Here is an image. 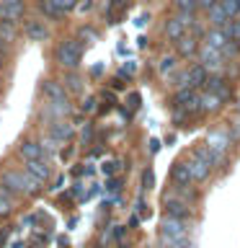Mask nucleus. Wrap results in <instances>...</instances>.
Listing matches in <instances>:
<instances>
[{
	"mask_svg": "<svg viewBox=\"0 0 240 248\" xmlns=\"http://www.w3.org/2000/svg\"><path fill=\"white\" fill-rule=\"evenodd\" d=\"M85 46H88V44H85L83 39H77V36L60 39L57 46H54V54H52L54 65H57L60 70H77V67H80V62H83Z\"/></svg>",
	"mask_w": 240,
	"mask_h": 248,
	"instance_id": "nucleus-1",
	"label": "nucleus"
},
{
	"mask_svg": "<svg viewBox=\"0 0 240 248\" xmlns=\"http://www.w3.org/2000/svg\"><path fill=\"white\" fill-rule=\"evenodd\" d=\"M196 60L209 70V73H225V70H227V65H230V60L222 54V49H217V46L207 44V42H201V44H199Z\"/></svg>",
	"mask_w": 240,
	"mask_h": 248,
	"instance_id": "nucleus-2",
	"label": "nucleus"
},
{
	"mask_svg": "<svg viewBox=\"0 0 240 248\" xmlns=\"http://www.w3.org/2000/svg\"><path fill=\"white\" fill-rule=\"evenodd\" d=\"M204 145L217 155H230V150L235 147V137L227 127H212L204 137Z\"/></svg>",
	"mask_w": 240,
	"mask_h": 248,
	"instance_id": "nucleus-3",
	"label": "nucleus"
},
{
	"mask_svg": "<svg viewBox=\"0 0 240 248\" xmlns=\"http://www.w3.org/2000/svg\"><path fill=\"white\" fill-rule=\"evenodd\" d=\"M75 111L73 101L70 98H60V101H44L42 104V111H39V119L44 124H49L54 119H70Z\"/></svg>",
	"mask_w": 240,
	"mask_h": 248,
	"instance_id": "nucleus-4",
	"label": "nucleus"
},
{
	"mask_svg": "<svg viewBox=\"0 0 240 248\" xmlns=\"http://www.w3.org/2000/svg\"><path fill=\"white\" fill-rule=\"evenodd\" d=\"M163 215H170V217H181V220H191L194 217V207L191 202H186L183 197H178V194H165L163 197Z\"/></svg>",
	"mask_w": 240,
	"mask_h": 248,
	"instance_id": "nucleus-5",
	"label": "nucleus"
},
{
	"mask_svg": "<svg viewBox=\"0 0 240 248\" xmlns=\"http://www.w3.org/2000/svg\"><path fill=\"white\" fill-rule=\"evenodd\" d=\"M0 186L5 191H11L15 199L18 197H26V186H23V168H0Z\"/></svg>",
	"mask_w": 240,
	"mask_h": 248,
	"instance_id": "nucleus-6",
	"label": "nucleus"
},
{
	"mask_svg": "<svg viewBox=\"0 0 240 248\" xmlns=\"http://www.w3.org/2000/svg\"><path fill=\"white\" fill-rule=\"evenodd\" d=\"M204 88L207 91H212V93H217L225 104H230L232 98H235V88H232V80L225 73H209V78H207V83H204Z\"/></svg>",
	"mask_w": 240,
	"mask_h": 248,
	"instance_id": "nucleus-7",
	"label": "nucleus"
},
{
	"mask_svg": "<svg viewBox=\"0 0 240 248\" xmlns=\"http://www.w3.org/2000/svg\"><path fill=\"white\" fill-rule=\"evenodd\" d=\"M186 163H189V168H191L194 184H207L209 178H212V173H214V166H212V163H209L207 158H201V155H196V153H189V155H186Z\"/></svg>",
	"mask_w": 240,
	"mask_h": 248,
	"instance_id": "nucleus-8",
	"label": "nucleus"
},
{
	"mask_svg": "<svg viewBox=\"0 0 240 248\" xmlns=\"http://www.w3.org/2000/svg\"><path fill=\"white\" fill-rule=\"evenodd\" d=\"M15 153H18V158H21L23 163H26V160H36V158H46L42 140H36V137H21V140H18V147H15Z\"/></svg>",
	"mask_w": 240,
	"mask_h": 248,
	"instance_id": "nucleus-9",
	"label": "nucleus"
},
{
	"mask_svg": "<svg viewBox=\"0 0 240 248\" xmlns=\"http://www.w3.org/2000/svg\"><path fill=\"white\" fill-rule=\"evenodd\" d=\"M26 13H29L26 0H0V21L18 23L26 18Z\"/></svg>",
	"mask_w": 240,
	"mask_h": 248,
	"instance_id": "nucleus-10",
	"label": "nucleus"
},
{
	"mask_svg": "<svg viewBox=\"0 0 240 248\" xmlns=\"http://www.w3.org/2000/svg\"><path fill=\"white\" fill-rule=\"evenodd\" d=\"M39 93H42L44 101H60V98H70V93L62 83V78H44L39 83Z\"/></svg>",
	"mask_w": 240,
	"mask_h": 248,
	"instance_id": "nucleus-11",
	"label": "nucleus"
},
{
	"mask_svg": "<svg viewBox=\"0 0 240 248\" xmlns=\"http://www.w3.org/2000/svg\"><path fill=\"white\" fill-rule=\"evenodd\" d=\"M46 135H49L52 140H57L60 145H65L75 137V124L70 119H54V122L46 124Z\"/></svg>",
	"mask_w": 240,
	"mask_h": 248,
	"instance_id": "nucleus-12",
	"label": "nucleus"
},
{
	"mask_svg": "<svg viewBox=\"0 0 240 248\" xmlns=\"http://www.w3.org/2000/svg\"><path fill=\"white\" fill-rule=\"evenodd\" d=\"M160 235H170V238H183V235H189V220L163 215V217H160Z\"/></svg>",
	"mask_w": 240,
	"mask_h": 248,
	"instance_id": "nucleus-13",
	"label": "nucleus"
},
{
	"mask_svg": "<svg viewBox=\"0 0 240 248\" xmlns=\"http://www.w3.org/2000/svg\"><path fill=\"white\" fill-rule=\"evenodd\" d=\"M21 34L26 36L29 42H49L52 31H49V26H46L44 21H39V18H29V21H23Z\"/></svg>",
	"mask_w": 240,
	"mask_h": 248,
	"instance_id": "nucleus-14",
	"label": "nucleus"
},
{
	"mask_svg": "<svg viewBox=\"0 0 240 248\" xmlns=\"http://www.w3.org/2000/svg\"><path fill=\"white\" fill-rule=\"evenodd\" d=\"M199 44H201V39H199V36H194L191 31H186V34H183L181 39H178V42H173L176 54H178L181 60H191V57H196Z\"/></svg>",
	"mask_w": 240,
	"mask_h": 248,
	"instance_id": "nucleus-15",
	"label": "nucleus"
},
{
	"mask_svg": "<svg viewBox=\"0 0 240 248\" xmlns=\"http://www.w3.org/2000/svg\"><path fill=\"white\" fill-rule=\"evenodd\" d=\"M199 106H201V114L212 116V114H220L222 108H225V101L217 96V93L201 88V91H199Z\"/></svg>",
	"mask_w": 240,
	"mask_h": 248,
	"instance_id": "nucleus-16",
	"label": "nucleus"
},
{
	"mask_svg": "<svg viewBox=\"0 0 240 248\" xmlns=\"http://www.w3.org/2000/svg\"><path fill=\"white\" fill-rule=\"evenodd\" d=\"M23 168L29 170V173H34L39 181H49L52 173H54V166H52V160L49 158H36V160H26L23 163Z\"/></svg>",
	"mask_w": 240,
	"mask_h": 248,
	"instance_id": "nucleus-17",
	"label": "nucleus"
},
{
	"mask_svg": "<svg viewBox=\"0 0 240 248\" xmlns=\"http://www.w3.org/2000/svg\"><path fill=\"white\" fill-rule=\"evenodd\" d=\"M186 31H189V26H186L183 23V18L181 16H168L165 18V23H163V34H165V39L168 42H178V39H181Z\"/></svg>",
	"mask_w": 240,
	"mask_h": 248,
	"instance_id": "nucleus-18",
	"label": "nucleus"
},
{
	"mask_svg": "<svg viewBox=\"0 0 240 248\" xmlns=\"http://www.w3.org/2000/svg\"><path fill=\"white\" fill-rule=\"evenodd\" d=\"M62 83L70 96H83L85 93V78L77 70H62Z\"/></svg>",
	"mask_w": 240,
	"mask_h": 248,
	"instance_id": "nucleus-19",
	"label": "nucleus"
},
{
	"mask_svg": "<svg viewBox=\"0 0 240 248\" xmlns=\"http://www.w3.org/2000/svg\"><path fill=\"white\" fill-rule=\"evenodd\" d=\"M170 181H173L176 186H189L194 184V176H191V168H189V163L183 160H176L173 166H170Z\"/></svg>",
	"mask_w": 240,
	"mask_h": 248,
	"instance_id": "nucleus-20",
	"label": "nucleus"
},
{
	"mask_svg": "<svg viewBox=\"0 0 240 248\" xmlns=\"http://www.w3.org/2000/svg\"><path fill=\"white\" fill-rule=\"evenodd\" d=\"M36 8H39V13H42L46 21H62V18L67 16V13L57 5V0H36Z\"/></svg>",
	"mask_w": 240,
	"mask_h": 248,
	"instance_id": "nucleus-21",
	"label": "nucleus"
},
{
	"mask_svg": "<svg viewBox=\"0 0 240 248\" xmlns=\"http://www.w3.org/2000/svg\"><path fill=\"white\" fill-rule=\"evenodd\" d=\"M178 60H181V57H178L176 52L173 54H163V57L155 62V73H158L160 78H170L178 70Z\"/></svg>",
	"mask_w": 240,
	"mask_h": 248,
	"instance_id": "nucleus-22",
	"label": "nucleus"
},
{
	"mask_svg": "<svg viewBox=\"0 0 240 248\" xmlns=\"http://www.w3.org/2000/svg\"><path fill=\"white\" fill-rule=\"evenodd\" d=\"M204 13H207V23H209V26H214V29H222L225 23L230 21V16H227V11L222 8L220 0H217V3L209 8V11H204Z\"/></svg>",
	"mask_w": 240,
	"mask_h": 248,
	"instance_id": "nucleus-23",
	"label": "nucleus"
},
{
	"mask_svg": "<svg viewBox=\"0 0 240 248\" xmlns=\"http://www.w3.org/2000/svg\"><path fill=\"white\" fill-rule=\"evenodd\" d=\"M186 70H189V83L194 85V88H204V83L209 78V70L201 65V62H194V65H189Z\"/></svg>",
	"mask_w": 240,
	"mask_h": 248,
	"instance_id": "nucleus-24",
	"label": "nucleus"
},
{
	"mask_svg": "<svg viewBox=\"0 0 240 248\" xmlns=\"http://www.w3.org/2000/svg\"><path fill=\"white\" fill-rule=\"evenodd\" d=\"M0 42L13 46L18 42V23H11V21H0Z\"/></svg>",
	"mask_w": 240,
	"mask_h": 248,
	"instance_id": "nucleus-25",
	"label": "nucleus"
},
{
	"mask_svg": "<svg viewBox=\"0 0 240 248\" xmlns=\"http://www.w3.org/2000/svg\"><path fill=\"white\" fill-rule=\"evenodd\" d=\"M75 36L83 39L85 44H98L101 42V31L96 26H90V23H80V26L75 29Z\"/></svg>",
	"mask_w": 240,
	"mask_h": 248,
	"instance_id": "nucleus-26",
	"label": "nucleus"
},
{
	"mask_svg": "<svg viewBox=\"0 0 240 248\" xmlns=\"http://www.w3.org/2000/svg\"><path fill=\"white\" fill-rule=\"evenodd\" d=\"M15 212V197L11 191H5L3 186H0V220H5V217H11Z\"/></svg>",
	"mask_w": 240,
	"mask_h": 248,
	"instance_id": "nucleus-27",
	"label": "nucleus"
},
{
	"mask_svg": "<svg viewBox=\"0 0 240 248\" xmlns=\"http://www.w3.org/2000/svg\"><path fill=\"white\" fill-rule=\"evenodd\" d=\"M227 34H225L222 29H214V26H209L207 29V34H204V39L201 42H207V44H212V46H217V49H222L225 44H227Z\"/></svg>",
	"mask_w": 240,
	"mask_h": 248,
	"instance_id": "nucleus-28",
	"label": "nucleus"
},
{
	"mask_svg": "<svg viewBox=\"0 0 240 248\" xmlns=\"http://www.w3.org/2000/svg\"><path fill=\"white\" fill-rule=\"evenodd\" d=\"M158 246H160V248H194V240H191L189 235H183V238L160 235V238H158Z\"/></svg>",
	"mask_w": 240,
	"mask_h": 248,
	"instance_id": "nucleus-29",
	"label": "nucleus"
},
{
	"mask_svg": "<svg viewBox=\"0 0 240 248\" xmlns=\"http://www.w3.org/2000/svg\"><path fill=\"white\" fill-rule=\"evenodd\" d=\"M222 31H225V34H227L230 39H235V42H240V18H230V21L222 26Z\"/></svg>",
	"mask_w": 240,
	"mask_h": 248,
	"instance_id": "nucleus-30",
	"label": "nucleus"
},
{
	"mask_svg": "<svg viewBox=\"0 0 240 248\" xmlns=\"http://www.w3.org/2000/svg\"><path fill=\"white\" fill-rule=\"evenodd\" d=\"M173 5H176L178 13H196L199 11L196 0H173Z\"/></svg>",
	"mask_w": 240,
	"mask_h": 248,
	"instance_id": "nucleus-31",
	"label": "nucleus"
},
{
	"mask_svg": "<svg viewBox=\"0 0 240 248\" xmlns=\"http://www.w3.org/2000/svg\"><path fill=\"white\" fill-rule=\"evenodd\" d=\"M189 116H191V111H189L186 106H176V108H173V114H170V119H173V124L178 127V124H183L186 119H189Z\"/></svg>",
	"mask_w": 240,
	"mask_h": 248,
	"instance_id": "nucleus-32",
	"label": "nucleus"
},
{
	"mask_svg": "<svg viewBox=\"0 0 240 248\" xmlns=\"http://www.w3.org/2000/svg\"><path fill=\"white\" fill-rule=\"evenodd\" d=\"M220 3H222L225 11H227L230 18H238L240 16V0H220Z\"/></svg>",
	"mask_w": 240,
	"mask_h": 248,
	"instance_id": "nucleus-33",
	"label": "nucleus"
},
{
	"mask_svg": "<svg viewBox=\"0 0 240 248\" xmlns=\"http://www.w3.org/2000/svg\"><path fill=\"white\" fill-rule=\"evenodd\" d=\"M142 189H145V191L155 189V173H152V168H150V166L142 170Z\"/></svg>",
	"mask_w": 240,
	"mask_h": 248,
	"instance_id": "nucleus-34",
	"label": "nucleus"
},
{
	"mask_svg": "<svg viewBox=\"0 0 240 248\" xmlns=\"http://www.w3.org/2000/svg\"><path fill=\"white\" fill-rule=\"evenodd\" d=\"M8 49H11V46L0 42V73L8 70V65H11V52H8Z\"/></svg>",
	"mask_w": 240,
	"mask_h": 248,
	"instance_id": "nucleus-35",
	"label": "nucleus"
},
{
	"mask_svg": "<svg viewBox=\"0 0 240 248\" xmlns=\"http://www.w3.org/2000/svg\"><path fill=\"white\" fill-rule=\"evenodd\" d=\"M230 132H232V137H235V142H240V111H235V116L230 119V127H227Z\"/></svg>",
	"mask_w": 240,
	"mask_h": 248,
	"instance_id": "nucleus-36",
	"label": "nucleus"
},
{
	"mask_svg": "<svg viewBox=\"0 0 240 248\" xmlns=\"http://www.w3.org/2000/svg\"><path fill=\"white\" fill-rule=\"evenodd\" d=\"M127 225H111V235H114V240H116V243H121V240L124 238H127Z\"/></svg>",
	"mask_w": 240,
	"mask_h": 248,
	"instance_id": "nucleus-37",
	"label": "nucleus"
},
{
	"mask_svg": "<svg viewBox=\"0 0 240 248\" xmlns=\"http://www.w3.org/2000/svg\"><path fill=\"white\" fill-rule=\"evenodd\" d=\"M90 140H93V124H85L83 132H80V145H83V147H88V145H90Z\"/></svg>",
	"mask_w": 240,
	"mask_h": 248,
	"instance_id": "nucleus-38",
	"label": "nucleus"
},
{
	"mask_svg": "<svg viewBox=\"0 0 240 248\" xmlns=\"http://www.w3.org/2000/svg\"><path fill=\"white\" fill-rule=\"evenodd\" d=\"M96 104H98V101H96V96H88V98H85L83 104H80V108H77V111H83V114H90V111H93V106H96Z\"/></svg>",
	"mask_w": 240,
	"mask_h": 248,
	"instance_id": "nucleus-39",
	"label": "nucleus"
},
{
	"mask_svg": "<svg viewBox=\"0 0 240 248\" xmlns=\"http://www.w3.org/2000/svg\"><path fill=\"white\" fill-rule=\"evenodd\" d=\"M57 5H60L65 13H73L75 8H77V0H57Z\"/></svg>",
	"mask_w": 240,
	"mask_h": 248,
	"instance_id": "nucleus-40",
	"label": "nucleus"
},
{
	"mask_svg": "<svg viewBox=\"0 0 240 248\" xmlns=\"http://www.w3.org/2000/svg\"><path fill=\"white\" fill-rule=\"evenodd\" d=\"M139 101H142V98H139V93H132L129 101H127V106L129 108H139Z\"/></svg>",
	"mask_w": 240,
	"mask_h": 248,
	"instance_id": "nucleus-41",
	"label": "nucleus"
},
{
	"mask_svg": "<svg viewBox=\"0 0 240 248\" xmlns=\"http://www.w3.org/2000/svg\"><path fill=\"white\" fill-rule=\"evenodd\" d=\"M217 3V0H196V5H199V11H209Z\"/></svg>",
	"mask_w": 240,
	"mask_h": 248,
	"instance_id": "nucleus-42",
	"label": "nucleus"
},
{
	"mask_svg": "<svg viewBox=\"0 0 240 248\" xmlns=\"http://www.w3.org/2000/svg\"><path fill=\"white\" fill-rule=\"evenodd\" d=\"M90 75H93V78H101V75H104V62L93 65V67H90Z\"/></svg>",
	"mask_w": 240,
	"mask_h": 248,
	"instance_id": "nucleus-43",
	"label": "nucleus"
},
{
	"mask_svg": "<svg viewBox=\"0 0 240 248\" xmlns=\"http://www.w3.org/2000/svg\"><path fill=\"white\" fill-rule=\"evenodd\" d=\"M127 228H129V230H135V228H139V217H137V215H132V217H129Z\"/></svg>",
	"mask_w": 240,
	"mask_h": 248,
	"instance_id": "nucleus-44",
	"label": "nucleus"
},
{
	"mask_svg": "<svg viewBox=\"0 0 240 248\" xmlns=\"http://www.w3.org/2000/svg\"><path fill=\"white\" fill-rule=\"evenodd\" d=\"M111 88H114V91H124V83L116 80V78H111Z\"/></svg>",
	"mask_w": 240,
	"mask_h": 248,
	"instance_id": "nucleus-45",
	"label": "nucleus"
},
{
	"mask_svg": "<svg viewBox=\"0 0 240 248\" xmlns=\"http://www.w3.org/2000/svg\"><path fill=\"white\" fill-rule=\"evenodd\" d=\"M150 150H152V153L160 150V140H150Z\"/></svg>",
	"mask_w": 240,
	"mask_h": 248,
	"instance_id": "nucleus-46",
	"label": "nucleus"
},
{
	"mask_svg": "<svg viewBox=\"0 0 240 248\" xmlns=\"http://www.w3.org/2000/svg\"><path fill=\"white\" fill-rule=\"evenodd\" d=\"M101 98H104V101H111V104H114V93H108V91H104V93H101Z\"/></svg>",
	"mask_w": 240,
	"mask_h": 248,
	"instance_id": "nucleus-47",
	"label": "nucleus"
},
{
	"mask_svg": "<svg viewBox=\"0 0 240 248\" xmlns=\"http://www.w3.org/2000/svg\"><path fill=\"white\" fill-rule=\"evenodd\" d=\"M5 240H8V232H5V230H0V248L5 246Z\"/></svg>",
	"mask_w": 240,
	"mask_h": 248,
	"instance_id": "nucleus-48",
	"label": "nucleus"
},
{
	"mask_svg": "<svg viewBox=\"0 0 240 248\" xmlns=\"http://www.w3.org/2000/svg\"><path fill=\"white\" fill-rule=\"evenodd\" d=\"M235 108H238V111H240V98H238V104H235Z\"/></svg>",
	"mask_w": 240,
	"mask_h": 248,
	"instance_id": "nucleus-49",
	"label": "nucleus"
},
{
	"mask_svg": "<svg viewBox=\"0 0 240 248\" xmlns=\"http://www.w3.org/2000/svg\"><path fill=\"white\" fill-rule=\"evenodd\" d=\"M0 98H3V88H0Z\"/></svg>",
	"mask_w": 240,
	"mask_h": 248,
	"instance_id": "nucleus-50",
	"label": "nucleus"
},
{
	"mask_svg": "<svg viewBox=\"0 0 240 248\" xmlns=\"http://www.w3.org/2000/svg\"><path fill=\"white\" fill-rule=\"evenodd\" d=\"M238 18H240V16H238Z\"/></svg>",
	"mask_w": 240,
	"mask_h": 248,
	"instance_id": "nucleus-51",
	"label": "nucleus"
}]
</instances>
